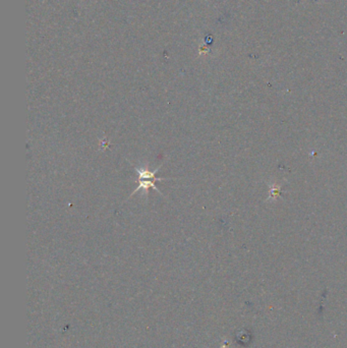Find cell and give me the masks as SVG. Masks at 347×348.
Here are the masks:
<instances>
[{"instance_id": "obj_1", "label": "cell", "mask_w": 347, "mask_h": 348, "mask_svg": "<svg viewBox=\"0 0 347 348\" xmlns=\"http://www.w3.org/2000/svg\"><path fill=\"white\" fill-rule=\"evenodd\" d=\"M136 172H137V175H138V178H140V183H138V187L136 188V190L133 192L136 193L138 190H145V191H148L150 188L154 189L155 191H157L158 193H160V191L156 188V185L154 183L155 180H163L165 178H162V177H155V173L157 170L151 172L149 171L148 169H138V168H135ZM132 194V195H133Z\"/></svg>"}]
</instances>
